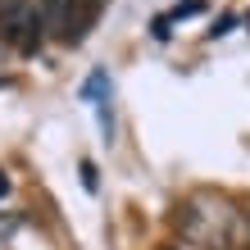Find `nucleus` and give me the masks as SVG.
Returning <instances> with one entry per match:
<instances>
[{"mask_svg":"<svg viewBox=\"0 0 250 250\" xmlns=\"http://www.w3.org/2000/svg\"><path fill=\"white\" fill-rule=\"evenodd\" d=\"M173 223L182 232V246L191 250H250V218L241 209H232L228 200L196 196L178 205Z\"/></svg>","mask_w":250,"mask_h":250,"instance_id":"nucleus-1","label":"nucleus"},{"mask_svg":"<svg viewBox=\"0 0 250 250\" xmlns=\"http://www.w3.org/2000/svg\"><path fill=\"white\" fill-rule=\"evenodd\" d=\"M37 19L46 32L64 37V41H78L86 32V19H91V9H86V0H41Z\"/></svg>","mask_w":250,"mask_h":250,"instance_id":"nucleus-2","label":"nucleus"},{"mask_svg":"<svg viewBox=\"0 0 250 250\" xmlns=\"http://www.w3.org/2000/svg\"><path fill=\"white\" fill-rule=\"evenodd\" d=\"M82 182H86V191H96V164H82Z\"/></svg>","mask_w":250,"mask_h":250,"instance_id":"nucleus-3","label":"nucleus"},{"mask_svg":"<svg viewBox=\"0 0 250 250\" xmlns=\"http://www.w3.org/2000/svg\"><path fill=\"white\" fill-rule=\"evenodd\" d=\"M5 191H9V178H5V173H0V196H5Z\"/></svg>","mask_w":250,"mask_h":250,"instance_id":"nucleus-4","label":"nucleus"},{"mask_svg":"<svg viewBox=\"0 0 250 250\" xmlns=\"http://www.w3.org/2000/svg\"><path fill=\"white\" fill-rule=\"evenodd\" d=\"M100 5H105V0H86V9H91V14H96V9H100Z\"/></svg>","mask_w":250,"mask_h":250,"instance_id":"nucleus-5","label":"nucleus"},{"mask_svg":"<svg viewBox=\"0 0 250 250\" xmlns=\"http://www.w3.org/2000/svg\"><path fill=\"white\" fill-rule=\"evenodd\" d=\"M164 250H191V246H182V241H178V246H164Z\"/></svg>","mask_w":250,"mask_h":250,"instance_id":"nucleus-6","label":"nucleus"},{"mask_svg":"<svg viewBox=\"0 0 250 250\" xmlns=\"http://www.w3.org/2000/svg\"><path fill=\"white\" fill-rule=\"evenodd\" d=\"M5 9H9V0H0V19H5Z\"/></svg>","mask_w":250,"mask_h":250,"instance_id":"nucleus-7","label":"nucleus"}]
</instances>
